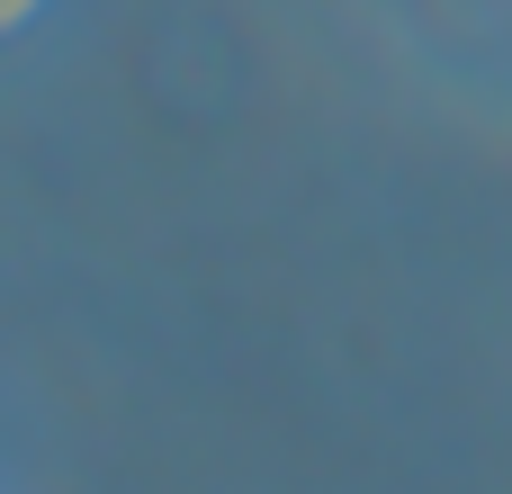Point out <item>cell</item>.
<instances>
[{
    "instance_id": "obj_1",
    "label": "cell",
    "mask_w": 512,
    "mask_h": 494,
    "mask_svg": "<svg viewBox=\"0 0 512 494\" xmlns=\"http://www.w3.org/2000/svg\"><path fill=\"white\" fill-rule=\"evenodd\" d=\"M27 9H36V0H0V27H18V18H27Z\"/></svg>"
}]
</instances>
